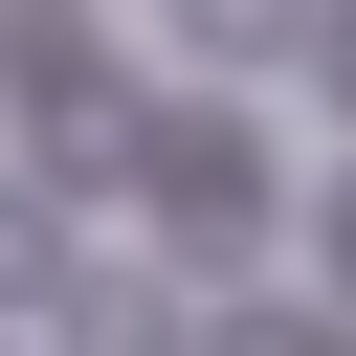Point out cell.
I'll return each mask as SVG.
<instances>
[{
	"label": "cell",
	"mask_w": 356,
	"mask_h": 356,
	"mask_svg": "<svg viewBox=\"0 0 356 356\" xmlns=\"http://www.w3.org/2000/svg\"><path fill=\"white\" fill-rule=\"evenodd\" d=\"M111 156H134V200H156V245H178V267H267L289 178H267V134H245V111H134Z\"/></svg>",
	"instance_id": "6da1fadb"
},
{
	"label": "cell",
	"mask_w": 356,
	"mask_h": 356,
	"mask_svg": "<svg viewBox=\"0 0 356 356\" xmlns=\"http://www.w3.org/2000/svg\"><path fill=\"white\" fill-rule=\"evenodd\" d=\"M0 89H22V134H67V156H111V134H134V67H111L89 22H22V44H0Z\"/></svg>",
	"instance_id": "7a4b0ae2"
},
{
	"label": "cell",
	"mask_w": 356,
	"mask_h": 356,
	"mask_svg": "<svg viewBox=\"0 0 356 356\" xmlns=\"http://www.w3.org/2000/svg\"><path fill=\"white\" fill-rule=\"evenodd\" d=\"M44 312H67V356H178V289L156 267H67Z\"/></svg>",
	"instance_id": "3957f363"
},
{
	"label": "cell",
	"mask_w": 356,
	"mask_h": 356,
	"mask_svg": "<svg viewBox=\"0 0 356 356\" xmlns=\"http://www.w3.org/2000/svg\"><path fill=\"white\" fill-rule=\"evenodd\" d=\"M178 44H200V67H289V44H312V0H178Z\"/></svg>",
	"instance_id": "277c9868"
},
{
	"label": "cell",
	"mask_w": 356,
	"mask_h": 356,
	"mask_svg": "<svg viewBox=\"0 0 356 356\" xmlns=\"http://www.w3.org/2000/svg\"><path fill=\"white\" fill-rule=\"evenodd\" d=\"M67 289V222H44V178H0V312H44Z\"/></svg>",
	"instance_id": "5b68a950"
},
{
	"label": "cell",
	"mask_w": 356,
	"mask_h": 356,
	"mask_svg": "<svg viewBox=\"0 0 356 356\" xmlns=\"http://www.w3.org/2000/svg\"><path fill=\"white\" fill-rule=\"evenodd\" d=\"M200 356H356V312H222Z\"/></svg>",
	"instance_id": "8992f818"
},
{
	"label": "cell",
	"mask_w": 356,
	"mask_h": 356,
	"mask_svg": "<svg viewBox=\"0 0 356 356\" xmlns=\"http://www.w3.org/2000/svg\"><path fill=\"white\" fill-rule=\"evenodd\" d=\"M334 289H356V178H334Z\"/></svg>",
	"instance_id": "52a82bcc"
}]
</instances>
